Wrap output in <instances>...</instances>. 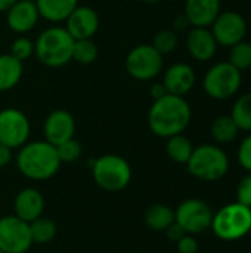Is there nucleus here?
<instances>
[{
    "label": "nucleus",
    "mask_w": 251,
    "mask_h": 253,
    "mask_svg": "<svg viewBox=\"0 0 251 253\" xmlns=\"http://www.w3.org/2000/svg\"><path fill=\"white\" fill-rule=\"evenodd\" d=\"M192 119V110L185 96L170 95L152 102L148 111V126L160 138L183 133Z\"/></svg>",
    "instance_id": "f257e3e1"
},
{
    "label": "nucleus",
    "mask_w": 251,
    "mask_h": 253,
    "mask_svg": "<svg viewBox=\"0 0 251 253\" xmlns=\"http://www.w3.org/2000/svg\"><path fill=\"white\" fill-rule=\"evenodd\" d=\"M61 165L56 147L44 139L24 144L16 156L18 170L31 181L50 179L58 173Z\"/></svg>",
    "instance_id": "f03ea898"
},
{
    "label": "nucleus",
    "mask_w": 251,
    "mask_h": 253,
    "mask_svg": "<svg viewBox=\"0 0 251 253\" xmlns=\"http://www.w3.org/2000/svg\"><path fill=\"white\" fill-rule=\"evenodd\" d=\"M72 47L74 39L65 27L53 25L38 34L34 42V55L43 65L59 68L72 61Z\"/></svg>",
    "instance_id": "7ed1b4c3"
},
{
    "label": "nucleus",
    "mask_w": 251,
    "mask_h": 253,
    "mask_svg": "<svg viewBox=\"0 0 251 253\" xmlns=\"http://www.w3.org/2000/svg\"><path fill=\"white\" fill-rule=\"evenodd\" d=\"M185 166L194 178L206 182H216L226 176L229 170V157L220 145L203 144L194 148Z\"/></svg>",
    "instance_id": "20e7f679"
},
{
    "label": "nucleus",
    "mask_w": 251,
    "mask_h": 253,
    "mask_svg": "<svg viewBox=\"0 0 251 253\" xmlns=\"http://www.w3.org/2000/svg\"><path fill=\"white\" fill-rule=\"evenodd\" d=\"M210 230L223 242H235L251 231V208L238 202L228 203L213 213Z\"/></svg>",
    "instance_id": "39448f33"
},
{
    "label": "nucleus",
    "mask_w": 251,
    "mask_h": 253,
    "mask_svg": "<svg viewBox=\"0 0 251 253\" xmlns=\"http://www.w3.org/2000/svg\"><path fill=\"white\" fill-rule=\"evenodd\" d=\"M92 176L99 188L118 193L130 184L132 166L118 154H104L93 162Z\"/></svg>",
    "instance_id": "423d86ee"
},
{
    "label": "nucleus",
    "mask_w": 251,
    "mask_h": 253,
    "mask_svg": "<svg viewBox=\"0 0 251 253\" xmlns=\"http://www.w3.org/2000/svg\"><path fill=\"white\" fill-rule=\"evenodd\" d=\"M243 73L229 61L217 62L209 68L203 79V87L207 96L216 101L232 98L241 87Z\"/></svg>",
    "instance_id": "0eeeda50"
},
{
    "label": "nucleus",
    "mask_w": 251,
    "mask_h": 253,
    "mask_svg": "<svg viewBox=\"0 0 251 253\" xmlns=\"http://www.w3.org/2000/svg\"><path fill=\"white\" fill-rule=\"evenodd\" d=\"M124 67L135 80L148 82L163 71L164 59L152 44H138L127 53Z\"/></svg>",
    "instance_id": "6e6552de"
},
{
    "label": "nucleus",
    "mask_w": 251,
    "mask_h": 253,
    "mask_svg": "<svg viewBox=\"0 0 251 253\" xmlns=\"http://www.w3.org/2000/svg\"><path fill=\"white\" fill-rule=\"evenodd\" d=\"M175 221L186 234L198 236L210 230L213 211L201 199H186L175 211Z\"/></svg>",
    "instance_id": "1a4fd4ad"
},
{
    "label": "nucleus",
    "mask_w": 251,
    "mask_h": 253,
    "mask_svg": "<svg viewBox=\"0 0 251 253\" xmlns=\"http://www.w3.org/2000/svg\"><path fill=\"white\" fill-rule=\"evenodd\" d=\"M31 125L25 113L7 107L0 111V144L16 150L28 142Z\"/></svg>",
    "instance_id": "9d476101"
},
{
    "label": "nucleus",
    "mask_w": 251,
    "mask_h": 253,
    "mask_svg": "<svg viewBox=\"0 0 251 253\" xmlns=\"http://www.w3.org/2000/svg\"><path fill=\"white\" fill-rule=\"evenodd\" d=\"M33 246L30 224L15 215L0 218V249L4 253H27Z\"/></svg>",
    "instance_id": "9b49d317"
},
{
    "label": "nucleus",
    "mask_w": 251,
    "mask_h": 253,
    "mask_svg": "<svg viewBox=\"0 0 251 253\" xmlns=\"http://www.w3.org/2000/svg\"><path fill=\"white\" fill-rule=\"evenodd\" d=\"M210 30L217 44L232 47L238 42L244 40L247 34V21L237 10H225L216 16Z\"/></svg>",
    "instance_id": "f8f14e48"
},
{
    "label": "nucleus",
    "mask_w": 251,
    "mask_h": 253,
    "mask_svg": "<svg viewBox=\"0 0 251 253\" xmlns=\"http://www.w3.org/2000/svg\"><path fill=\"white\" fill-rule=\"evenodd\" d=\"M75 133V119L67 110H53L47 114L43 125L44 141L58 147L62 142L74 138Z\"/></svg>",
    "instance_id": "ddd939ff"
},
{
    "label": "nucleus",
    "mask_w": 251,
    "mask_h": 253,
    "mask_svg": "<svg viewBox=\"0 0 251 253\" xmlns=\"http://www.w3.org/2000/svg\"><path fill=\"white\" fill-rule=\"evenodd\" d=\"M65 30L74 40L93 39L99 30V15L90 6H77L65 19Z\"/></svg>",
    "instance_id": "4468645a"
},
{
    "label": "nucleus",
    "mask_w": 251,
    "mask_h": 253,
    "mask_svg": "<svg viewBox=\"0 0 251 253\" xmlns=\"http://www.w3.org/2000/svg\"><path fill=\"white\" fill-rule=\"evenodd\" d=\"M217 42L210 27H192L186 36L188 53L200 62L210 61L217 50Z\"/></svg>",
    "instance_id": "2eb2a0df"
},
{
    "label": "nucleus",
    "mask_w": 251,
    "mask_h": 253,
    "mask_svg": "<svg viewBox=\"0 0 251 253\" xmlns=\"http://www.w3.org/2000/svg\"><path fill=\"white\" fill-rule=\"evenodd\" d=\"M195 82L197 76L194 68L185 62L170 65L163 77V84L166 86L167 93L178 96H185L188 92H191L195 86Z\"/></svg>",
    "instance_id": "dca6fc26"
},
{
    "label": "nucleus",
    "mask_w": 251,
    "mask_h": 253,
    "mask_svg": "<svg viewBox=\"0 0 251 253\" xmlns=\"http://www.w3.org/2000/svg\"><path fill=\"white\" fill-rule=\"evenodd\" d=\"M13 211H15L13 213L15 216L30 224L43 215L44 199L37 188L33 187L22 188L13 200Z\"/></svg>",
    "instance_id": "f3484780"
},
{
    "label": "nucleus",
    "mask_w": 251,
    "mask_h": 253,
    "mask_svg": "<svg viewBox=\"0 0 251 253\" xmlns=\"http://www.w3.org/2000/svg\"><path fill=\"white\" fill-rule=\"evenodd\" d=\"M40 15L37 10L36 3L18 0L7 12H6V22L7 27L18 34H25L31 31L38 21Z\"/></svg>",
    "instance_id": "a211bd4d"
},
{
    "label": "nucleus",
    "mask_w": 251,
    "mask_h": 253,
    "mask_svg": "<svg viewBox=\"0 0 251 253\" xmlns=\"http://www.w3.org/2000/svg\"><path fill=\"white\" fill-rule=\"evenodd\" d=\"M220 13V0H185V18L191 27H210Z\"/></svg>",
    "instance_id": "6ab92c4d"
},
{
    "label": "nucleus",
    "mask_w": 251,
    "mask_h": 253,
    "mask_svg": "<svg viewBox=\"0 0 251 253\" xmlns=\"http://www.w3.org/2000/svg\"><path fill=\"white\" fill-rule=\"evenodd\" d=\"M38 15L49 22H62L78 6V0H37Z\"/></svg>",
    "instance_id": "aec40b11"
},
{
    "label": "nucleus",
    "mask_w": 251,
    "mask_h": 253,
    "mask_svg": "<svg viewBox=\"0 0 251 253\" xmlns=\"http://www.w3.org/2000/svg\"><path fill=\"white\" fill-rule=\"evenodd\" d=\"M24 62L18 61L10 53L0 55V92L13 89L22 79Z\"/></svg>",
    "instance_id": "412c9836"
},
{
    "label": "nucleus",
    "mask_w": 251,
    "mask_h": 253,
    "mask_svg": "<svg viewBox=\"0 0 251 253\" xmlns=\"http://www.w3.org/2000/svg\"><path fill=\"white\" fill-rule=\"evenodd\" d=\"M145 225L157 233L166 231L175 222V211L163 203L151 205L143 213Z\"/></svg>",
    "instance_id": "4be33fe9"
},
{
    "label": "nucleus",
    "mask_w": 251,
    "mask_h": 253,
    "mask_svg": "<svg viewBox=\"0 0 251 253\" xmlns=\"http://www.w3.org/2000/svg\"><path fill=\"white\" fill-rule=\"evenodd\" d=\"M240 132L241 130L237 126V123L234 122V119L231 117V114L216 117L215 122L212 123V127H210L212 138L219 145H226V144L234 142L238 138Z\"/></svg>",
    "instance_id": "5701e85b"
},
{
    "label": "nucleus",
    "mask_w": 251,
    "mask_h": 253,
    "mask_svg": "<svg viewBox=\"0 0 251 253\" xmlns=\"http://www.w3.org/2000/svg\"><path fill=\"white\" fill-rule=\"evenodd\" d=\"M194 148L195 147L192 145L191 139L185 136L183 133L173 135L167 138V142H166V153L169 159L178 165H186Z\"/></svg>",
    "instance_id": "b1692460"
},
{
    "label": "nucleus",
    "mask_w": 251,
    "mask_h": 253,
    "mask_svg": "<svg viewBox=\"0 0 251 253\" xmlns=\"http://www.w3.org/2000/svg\"><path fill=\"white\" fill-rule=\"evenodd\" d=\"M56 224L46 216H40L37 219H34L33 222H30V233H31V239H33V245H47L50 243L55 236H56Z\"/></svg>",
    "instance_id": "393cba45"
},
{
    "label": "nucleus",
    "mask_w": 251,
    "mask_h": 253,
    "mask_svg": "<svg viewBox=\"0 0 251 253\" xmlns=\"http://www.w3.org/2000/svg\"><path fill=\"white\" fill-rule=\"evenodd\" d=\"M231 117L240 127V130H244L247 133L251 132V92L241 95L232 107Z\"/></svg>",
    "instance_id": "a878e982"
},
{
    "label": "nucleus",
    "mask_w": 251,
    "mask_h": 253,
    "mask_svg": "<svg viewBox=\"0 0 251 253\" xmlns=\"http://www.w3.org/2000/svg\"><path fill=\"white\" fill-rule=\"evenodd\" d=\"M98 55H99V49H98V44L93 42V39L74 40L72 61L81 65H89L96 61Z\"/></svg>",
    "instance_id": "bb28decb"
},
{
    "label": "nucleus",
    "mask_w": 251,
    "mask_h": 253,
    "mask_svg": "<svg viewBox=\"0 0 251 253\" xmlns=\"http://www.w3.org/2000/svg\"><path fill=\"white\" fill-rule=\"evenodd\" d=\"M235 68H238L241 73L244 70L251 68V43L241 40L237 44L231 47L229 59H228Z\"/></svg>",
    "instance_id": "cd10ccee"
},
{
    "label": "nucleus",
    "mask_w": 251,
    "mask_h": 253,
    "mask_svg": "<svg viewBox=\"0 0 251 253\" xmlns=\"http://www.w3.org/2000/svg\"><path fill=\"white\" fill-rule=\"evenodd\" d=\"M178 34L175 30H160L158 33H155V36L152 37V46L164 56L167 53H172L176 47H178Z\"/></svg>",
    "instance_id": "c85d7f7f"
},
{
    "label": "nucleus",
    "mask_w": 251,
    "mask_h": 253,
    "mask_svg": "<svg viewBox=\"0 0 251 253\" xmlns=\"http://www.w3.org/2000/svg\"><path fill=\"white\" fill-rule=\"evenodd\" d=\"M56 151H58V157H59L61 163H74L81 157L83 147L77 139L71 138V139L62 142L61 145H58Z\"/></svg>",
    "instance_id": "c756f323"
},
{
    "label": "nucleus",
    "mask_w": 251,
    "mask_h": 253,
    "mask_svg": "<svg viewBox=\"0 0 251 253\" xmlns=\"http://www.w3.org/2000/svg\"><path fill=\"white\" fill-rule=\"evenodd\" d=\"M9 53L12 56H15L18 61L25 62L27 59H30L34 55V43L25 36H19L10 43V52Z\"/></svg>",
    "instance_id": "7c9ffc66"
},
{
    "label": "nucleus",
    "mask_w": 251,
    "mask_h": 253,
    "mask_svg": "<svg viewBox=\"0 0 251 253\" xmlns=\"http://www.w3.org/2000/svg\"><path fill=\"white\" fill-rule=\"evenodd\" d=\"M237 160L244 170L251 173V132L241 141L237 151Z\"/></svg>",
    "instance_id": "2f4dec72"
},
{
    "label": "nucleus",
    "mask_w": 251,
    "mask_h": 253,
    "mask_svg": "<svg viewBox=\"0 0 251 253\" xmlns=\"http://www.w3.org/2000/svg\"><path fill=\"white\" fill-rule=\"evenodd\" d=\"M237 202L251 208V173L241 178L237 187Z\"/></svg>",
    "instance_id": "473e14b6"
},
{
    "label": "nucleus",
    "mask_w": 251,
    "mask_h": 253,
    "mask_svg": "<svg viewBox=\"0 0 251 253\" xmlns=\"http://www.w3.org/2000/svg\"><path fill=\"white\" fill-rule=\"evenodd\" d=\"M176 249L179 253H197L198 251V242L195 236L192 234H185L176 242Z\"/></svg>",
    "instance_id": "72a5a7b5"
},
{
    "label": "nucleus",
    "mask_w": 251,
    "mask_h": 253,
    "mask_svg": "<svg viewBox=\"0 0 251 253\" xmlns=\"http://www.w3.org/2000/svg\"><path fill=\"white\" fill-rule=\"evenodd\" d=\"M164 233H166L167 239H169L170 242H173V243H176L182 236H185V234H186V233L182 230V227H180L176 221H175V222H173V224H172V225H170Z\"/></svg>",
    "instance_id": "f704fd0d"
},
{
    "label": "nucleus",
    "mask_w": 251,
    "mask_h": 253,
    "mask_svg": "<svg viewBox=\"0 0 251 253\" xmlns=\"http://www.w3.org/2000/svg\"><path fill=\"white\" fill-rule=\"evenodd\" d=\"M149 95H151L152 101H157V99L166 96L167 95V89L163 84V82L161 83H152L151 87H149Z\"/></svg>",
    "instance_id": "c9c22d12"
},
{
    "label": "nucleus",
    "mask_w": 251,
    "mask_h": 253,
    "mask_svg": "<svg viewBox=\"0 0 251 253\" xmlns=\"http://www.w3.org/2000/svg\"><path fill=\"white\" fill-rule=\"evenodd\" d=\"M12 151H13L12 148L0 144V168H4L12 162V157H13Z\"/></svg>",
    "instance_id": "e433bc0d"
},
{
    "label": "nucleus",
    "mask_w": 251,
    "mask_h": 253,
    "mask_svg": "<svg viewBox=\"0 0 251 253\" xmlns=\"http://www.w3.org/2000/svg\"><path fill=\"white\" fill-rule=\"evenodd\" d=\"M16 1H18V0H0V13H1V12L6 13Z\"/></svg>",
    "instance_id": "4c0bfd02"
},
{
    "label": "nucleus",
    "mask_w": 251,
    "mask_h": 253,
    "mask_svg": "<svg viewBox=\"0 0 251 253\" xmlns=\"http://www.w3.org/2000/svg\"><path fill=\"white\" fill-rule=\"evenodd\" d=\"M143 3H148V4H154V3H158V1H161V0H142Z\"/></svg>",
    "instance_id": "58836bf2"
},
{
    "label": "nucleus",
    "mask_w": 251,
    "mask_h": 253,
    "mask_svg": "<svg viewBox=\"0 0 251 253\" xmlns=\"http://www.w3.org/2000/svg\"><path fill=\"white\" fill-rule=\"evenodd\" d=\"M24 1H31V3H36L37 0H24Z\"/></svg>",
    "instance_id": "ea45409f"
},
{
    "label": "nucleus",
    "mask_w": 251,
    "mask_h": 253,
    "mask_svg": "<svg viewBox=\"0 0 251 253\" xmlns=\"http://www.w3.org/2000/svg\"><path fill=\"white\" fill-rule=\"evenodd\" d=\"M0 253H4V252H3V251H1V249H0Z\"/></svg>",
    "instance_id": "a19ab883"
},
{
    "label": "nucleus",
    "mask_w": 251,
    "mask_h": 253,
    "mask_svg": "<svg viewBox=\"0 0 251 253\" xmlns=\"http://www.w3.org/2000/svg\"><path fill=\"white\" fill-rule=\"evenodd\" d=\"M197 253H201V252H197Z\"/></svg>",
    "instance_id": "79ce46f5"
}]
</instances>
